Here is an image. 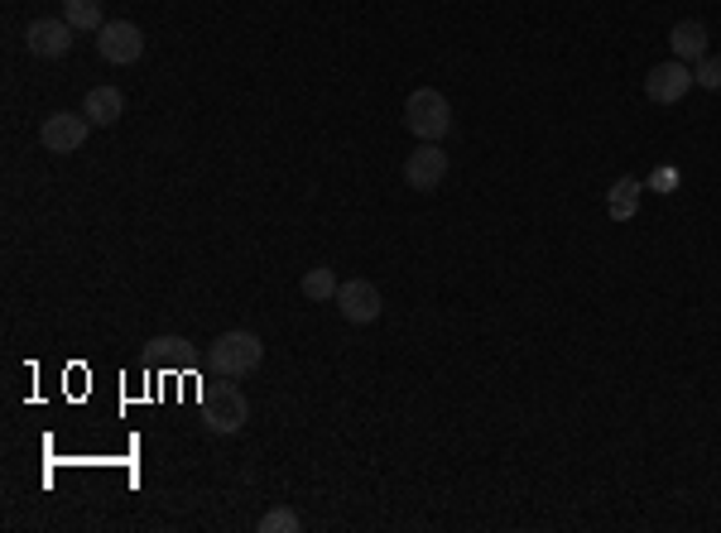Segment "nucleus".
<instances>
[{
  "mask_svg": "<svg viewBox=\"0 0 721 533\" xmlns=\"http://www.w3.org/2000/svg\"><path fill=\"white\" fill-rule=\"evenodd\" d=\"M246 423H250V399L236 384H208L202 390V428L212 438H236Z\"/></svg>",
  "mask_w": 721,
  "mask_h": 533,
  "instance_id": "1",
  "label": "nucleus"
},
{
  "mask_svg": "<svg viewBox=\"0 0 721 533\" xmlns=\"http://www.w3.org/2000/svg\"><path fill=\"white\" fill-rule=\"evenodd\" d=\"M260 360H264V342L256 332H222L208 351V366L222 380H246L250 370H260Z\"/></svg>",
  "mask_w": 721,
  "mask_h": 533,
  "instance_id": "2",
  "label": "nucleus"
},
{
  "mask_svg": "<svg viewBox=\"0 0 721 533\" xmlns=\"http://www.w3.org/2000/svg\"><path fill=\"white\" fill-rule=\"evenodd\" d=\"M404 126L414 130L418 140L438 144V140L452 130V106H448V96H442L438 87H414V92H409V102H404Z\"/></svg>",
  "mask_w": 721,
  "mask_h": 533,
  "instance_id": "3",
  "label": "nucleus"
},
{
  "mask_svg": "<svg viewBox=\"0 0 721 533\" xmlns=\"http://www.w3.org/2000/svg\"><path fill=\"white\" fill-rule=\"evenodd\" d=\"M96 54H102L111 68L140 63V58H144V29H140V24H130V20L102 24V29H96Z\"/></svg>",
  "mask_w": 721,
  "mask_h": 533,
  "instance_id": "4",
  "label": "nucleus"
},
{
  "mask_svg": "<svg viewBox=\"0 0 721 533\" xmlns=\"http://www.w3.org/2000/svg\"><path fill=\"white\" fill-rule=\"evenodd\" d=\"M697 87L693 82V63H683V58H669V63H654L645 72V96L654 106H673V102H683Z\"/></svg>",
  "mask_w": 721,
  "mask_h": 533,
  "instance_id": "5",
  "label": "nucleus"
},
{
  "mask_svg": "<svg viewBox=\"0 0 721 533\" xmlns=\"http://www.w3.org/2000/svg\"><path fill=\"white\" fill-rule=\"evenodd\" d=\"M336 312H342L346 322H356V327H366V322H376L380 312H385V298H380V288L370 284V279H346L342 288H336Z\"/></svg>",
  "mask_w": 721,
  "mask_h": 533,
  "instance_id": "6",
  "label": "nucleus"
},
{
  "mask_svg": "<svg viewBox=\"0 0 721 533\" xmlns=\"http://www.w3.org/2000/svg\"><path fill=\"white\" fill-rule=\"evenodd\" d=\"M87 130H92V120L82 111H54L39 126V144L48 154H78L82 140H87Z\"/></svg>",
  "mask_w": 721,
  "mask_h": 533,
  "instance_id": "7",
  "label": "nucleus"
},
{
  "mask_svg": "<svg viewBox=\"0 0 721 533\" xmlns=\"http://www.w3.org/2000/svg\"><path fill=\"white\" fill-rule=\"evenodd\" d=\"M442 178H448V154H442L438 144L424 140L404 159V183L414 188V192H433V188H442Z\"/></svg>",
  "mask_w": 721,
  "mask_h": 533,
  "instance_id": "8",
  "label": "nucleus"
},
{
  "mask_svg": "<svg viewBox=\"0 0 721 533\" xmlns=\"http://www.w3.org/2000/svg\"><path fill=\"white\" fill-rule=\"evenodd\" d=\"M72 24L68 20H29L24 24V48H29L34 58H68L72 48Z\"/></svg>",
  "mask_w": 721,
  "mask_h": 533,
  "instance_id": "9",
  "label": "nucleus"
},
{
  "mask_svg": "<svg viewBox=\"0 0 721 533\" xmlns=\"http://www.w3.org/2000/svg\"><path fill=\"white\" fill-rule=\"evenodd\" d=\"M669 48H673V58H683V63L707 58V24L702 20H678L669 29Z\"/></svg>",
  "mask_w": 721,
  "mask_h": 533,
  "instance_id": "10",
  "label": "nucleus"
},
{
  "mask_svg": "<svg viewBox=\"0 0 721 533\" xmlns=\"http://www.w3.org/2000/svg\"><path fill=\"white\" fill-rule=\"evenodd\" d=\"M120 111H126V96H120L116 87H92L87 96H82V116H87L92 126H116Z\"/></svg>",
  "mask_w": 721,
  "mask_h": 533,
  "instance_id": "11",
  "label": "nucleus"
},
{
  "mask_svg": "<svg viewBox=\"0 0 721 533\" xmlns=\"http://www.w3.org/2000/svg\"><path fill=\"white\" fill-rule=\"evenodd\" d=\"M640 198H645L640 178H616L611 192H606V216H611V222H630V216L640 212Z\"/></svg>",
  "mask_w": 721,
  "mask_h": 533,
  "instance_id": "12",
  "label": "nucleus"
},
{
  "mask_svg": "<svg viewBox=\"0 0 721 533\" xmlns=\"http://www.w3.org/2000/svg\"><path fill=\"white\" fill-rule=\"evenodd\" d=\"M336 270H328V264H312V270L298 279V294H304L308 303H332L336 298Z\"/></svg>",
  "mask_w": 721,
  "mask_h": 533,
  "instance_id": "13",
  "label": "nucleus"
},
{
  "mask_svg": "<svg viewBox=\"0 0 721 533\" xmlns=\"http://www.w3.org/2000/svg\"><path fill=\"white\" fill-rule=\"evenodd\" d=\"M63 20L82 34L102 29V0H63Z\"/></svg>",
  "mask_w": 721,
  "mask_h": 533,
  "instance_id": "14",
  "label": "nucleus"
},
{
  "mask_svg": "<svg viewBox=\"0 0 721 533\" xmlns=\"http://www.w3.org/2000/svg\"><path fill=\"white\" fill-rule=\"evenodd\" d=\"M150 356L164 360V366H192V342L188 336H154Z\"/></svg>",
  "mask_w": 721,
  "mask_h": 533,
  "instance_id": "15",
  "label": "nucleus"
},
{
  "mask_svg": "<svg viewBox=\"0 0 721 533\" xmlns=\"http://www.w3.org/2000/svg\"><path fill=\"white\" fill-rule=\"evenodd\" d=\"M304 529V514L288 510V505H274V510L260 514V533H298Z\"/></svg>",
  "mask_w": 721,
  "mask_h": 533,
  "instance_id": "16",
  "label": "nucleus"
},
{
  "mask_svg": "<svg viewBox=\"0 0 721 533\" xmlns=\"http://www.w3.org/2000/svg\"><path fill=\"white\" fill-rule=\"evenodd\" d=\"M693 82L697 87H707V92H721V58H697V68H693Z\"/></svg>",
  "mask_w": 721,
  "mask_h": 533,
  "instance_id": "17",
  "label": "nucleus"
}]
</instances>
